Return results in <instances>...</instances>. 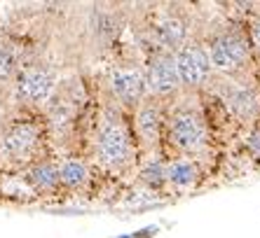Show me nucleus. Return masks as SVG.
<instances>
[{
  "label": "nucleus",
  "instance_id": "f257e3e1",
  "mask_svg": "<svg viewBox=\"0 0 260 238\" xmlns=\"http://www.w3.org/2000/svg\"><path fill=\"white\" fill-rule=\"evenodd\" d=\"M82 152L96 164L103 178H124L136 173L141 149L132 131V114L103 101L99 112H94L89 140Z\"/></svg>",
  "mask_w": 260,
  "mask_h": 238
},
{
  "label": "nucleus",
  "instance_id": "f03ea898",
  "mask_svg": "<svg viewBox=\"0 0 260 238\" xmlns=\"http://www.w3.org/2000/svg\"><path fill=\"white\" fill-rule=\"evenodd\" d=\"M45 156H56L45 112L10 107L0 126V173H19Z\"/></svg>",
  "mask_w": 260,
  "mask_h": 238
},
{
  "label": "nucleus",
  "instance_id": "7ed1b4c3",
  "mask_svg": "<svg viewBox=\"0 0 260 238\" xmlns=\"http://www.w3.org/2000/svg\"><path fill=\"white\" fill-rule=\"evenodd\" d=\"M213 147V131L204 110L202 94H178L167 103L162 154L206 159Z\"/></svg>",
  "mask_w": 260,
  "mask_h": 238
},
{
  "label": "nucleus",
  "instance_id": "20e7f679",
  "mask_svg": "<svg viewBox=\"0 0 260 238\" xmlns=\"http://www.w3.org/2000/svg\"><path fill=\"white\" fill-rule=\"evenodd\" d=\"M202 40L206 45L213 72L220 77L248 75V72H253V66H258L244 21H228Z\"/></svg>",
  "mask_w": 260,
  "mask_h": 238
},
{
  "label": "nucleus",
  "instance_id": "39448f33",
  "mask_svg": "<svg viewBox=\"0 0 260 238\" xmlns=\"http://www.w3.org/2000/svg\"><path fill=\"white\" fill-rule=\"evenodd\" d=\"M61 84V70L52 61H26L5 89L10 107L43 112Z\"/></svg>",
  "mask_w": 260,
  "mask_h": 238
},
{
  "label": "nucleus",
  "instance_id": "423d86ee",
  "mask_svg": "<svg viewBox=\"0 0 260 238\" xmlns=\"http://www.w3.org/2000/svg\"><path fill=\"white\" fill-rule=\"evenodd\" d=\"M202 94L211 96L237 124L253 126L260 122V77L255 72L237 75V77L213 75V80Z\"/></svg>",
  "mask_w": 260,
  "mask_h": 238
},
{
  "label": "nucleus",
  "instance_id": "0eeeda50",
  "mask_svg": "<svg viewBox=\"0 0 260 238\" xmlns=\"http://www.w3.org/2000/svg\"><path fill=\"white\" fill-rule=\"evenodd\" d=\"M103 89H106V101H110L113 105L122 107L124 112L132 114L148 98L143 61H117V63H113L106 72Z\"/></svg>",
  "mask_w": 260,
  "mask_h": 238
},
{
  "label": "nucleus",
  "instance_id": "6e6552de",
  "mask_svg": "<svg viewBox=\"0 0 260 238\" xmlns=\"http://www.w3.org/2000/svg\"><path fill=\"white\" fill-rule=\"evenodd\" d=\"M5 175L14 180V185H19V189H24L26 201H59V196H63L56 156H45L24 171L5 173ZM19 189L12 196H19Z\"/></svg>",
  "mask_w": 260,
  "mask_h": 238
},
{
  "label": "nucleus",
  "instance_id": "1a4fd4ad",
  "mask_svg": "<svg viewBox=\"0 0 260 238\" xmlns=\"http://www.w3.org/2000/svg\"><path fill=\"white\" fill-rule=\"evenodd\" d=\"M174 61L185 94H202L216 75L202 37H190L178 52H174Z\"/></svg>",
  "mask_w": 260,
  "mask_h": 238
},
{
  "label": "nucleus",
  "instance_id": "9d476101",
  "mask_svg": "<svg viewBox=\"0 0 260 238\" xmlns=\"http://www.w3.org/2000/svg\"><path fill=\"white\" fill-rule=\"evenodd\" d=\"M56 159L63 196H91L103 182V173L85 152H66Z\"/></svg>",
  "mask_w": 260,
  "mask_h": 238
},
{
  "label": "nucleus",
  "instance_id": "9b49d317",
  "mask_svg": "<svg viewBox=\"0 0 260 238\" xmlns=\"http://www.w3.org/2000/svg\"><path fill=\"white\" fill-rule=\"evenodd\" d=\"M164 122H167V103L164 101L145 98L132 112V131L139 143L141 159L162 152Z\"/></svg>",
  "mask_w": 260,
  "mask_h": 238
},
{
  "label": "nucleus",
  "instance_id": "f8f14e48",
  "mask_svg": "<svg viewBox=\"0 0 260 238\" xmlns=\"http://www.w3.org/2000/svg\"><path fill=\"white\" fill-rule=\"evenodd\" d=\"M143 70H145L148 98L169 103V101H174L178 94H183L181 77H178V70H176L174 54L152 49V52L145 54Z\"/></svg>",
  "mask_w": 260,
  "mask_h": 238
},
{
  "label": "nucleus",
  "instance_id": "ddd939ff",
  "mask_svg": "<svg viewBox=\"0 0 260 238\" xmlns=\"http://www.w3.org/2000/svg\"><path fill=\"white\" fill-rule=\"evenodd\" d=\"M190 24L176 10H159L152 21L148 24V40H150V49H159V52H178V49L190 40Z\"/></svg>",
  "mask_w": 260,
  "mask_h": 238
},
{
  "label": "nucleus",
  "instance_id": "4468645a",
  "mask_svg": "<svg viewBox=\"0 0 260 238\" xmlns=\"http://www.w3.org/2000/svg\"><path fill=\"white\" fill-rule=\"evenodd\" d=\"M204 180V159L171 156L167 159V189L174 194L194 191Z\"/></svg>",
  "mask_w": 260,
  "mask_h": 238
},
{
  "label": "nucleus",
  "instance_id": "2eb2a0df",
  "mask_svg": "<svg viewBox=\"0 0 260 238\" xmlns=\"http://www.w3.org/2000/svg\"><path fill=\"white\" fill-rule=\"evenodd\" d=\"M21 42L10 35H0V91H5L14 80L17 70L26 63Z\"/></svg>",
  "mask_w": 260,
  "mask_h": 238
},
{
  "label": "nucleus",
  "instance_id": "dca6fc26",
  "mask_svg": "<svg viewBox=\"0 0 260 238\" xmlns=\"http://www.w3.org/2000/svg\"><path fill=\"white\" fill-rule=\"evenodd\" d=\"M136 180L150 191H164L167 189V156L162 152L143 156L136 168Z\"/></svg>",
  "mask_w": 260,
  "mask_h": 238
},
{
  "label": "nucleus",
  "instance_id": "f3484780",
  "mask_svg": "<svg viewBox=\"0 0 260 238\" xmlns=\"http://www.w3.org/2000/svg\"><path fill=\"white\" fill-rule=\"evenodd\" d=\"M244 28H246L248 42H251V49H253L255 63L260 66V12H253L251 17L244 21Z\"/></svg>",
  "mask_w": 260,
  "mask_h": 238
},
{
  "label": "nucleus",
  "instance_id": "a211bd4d",
  "mask_svg": "<svg viewBox=\"0 0 260 238\" xmlns=\"http://www.w3.org/2000/svg\"><path fill=\"white\" fill-rule=\"evenodd\" d=\"M244 149L248 152L251 159L260 161V122L253 126H248V133L244 136Z\"/></svg>",
  "mask_w": 260,
  "mask_h": 238
},
{
  "label": "nucleus",
  "instance_id": "6ab92c4d",
  "mask_svg": "<svg viewBox=\"0 0 260 238\" xmlns=\"http://www.w3.org/2000/svg\"><path fill=\"white\" fill-rule=\"evenodd\" d=\"M7 114H10V101H7L5 91H0V126H3V122L7 119Z\"/></svg>",
  "mask_w": 260,
  "mask_h": 238
}]
</instances>
